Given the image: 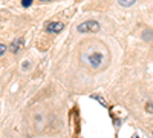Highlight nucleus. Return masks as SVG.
Returning <instances> with one entry per match:
<instances>
[{
	"mask_svg": "<svg viewBox=\"0 0 153 138\" xmlns=\"http://www.w3.org/2000/svg\"><path fill=\"white\" fill-rule=\"evenodd\" d=\"M63 29H65V23H61V22H51V23L46 25V28H45V31L49 32V34H58Z\"/></svg>",
	"mask_w": 153,
	"mask_h": 138,
	"instance_id": "obj_3",
	"label": "nucleus"
},
{
	"mask_svg": "<svg viewBox=\"0 0 153 138\" xmlns=\"http://www.w3.org/2000/svg\"><path fill=\"white\" fill-rule=\"evenodd\" d=\"M95 98L98 100V101H100L101 104H104V106H106V101H104V100H103V98H101V97H95Z\"/></svg>",
	"mask_w": 153,
	"mask_h": 138,
	"instance_id": "obj_9",
	"label": "nucleus"
},
{
	"mask_svg": "<svg viewBox=\"0 0 153 138\" xmlns=\"http://www.w3.org/2000/svg\"><path fill=\"white\" fill-rule=\"evenodd\" d=\"M146 110L149 112V114H153V103H152V101H149V103L146 104Z\"/></svg>",
	"mask_w": 153,
	"mask_h": 138,
	"instance_id": "obj_7",
	"label": "nucleus"
},
{
	"mask_svg": "<svg viewBox=\"0 0 153 138\" xmlns=\"http://www.w3.org/2000/svg\"><path fill=\"white\" fill-rule=\"evenodd\" d=\"M5 52H6V46L5 45H0V57H2Z\"/></svg>",
	"mask_w": 153,
	"mask_h": 138,
	"instance_id": "obj_8",
	"label": "nucleus"
},
{
	"mask_svg": "<svg viewBox=\"0 0 153 138\" xmlns=\"http://www.w3.org/2000/svg\"><path fill=\"white\" fill-rule=\"evenodd\" d=\"M32 2H34V0H22V6L23 8H29L32 5Z\"/></svg>",
	"mask_w": 153,
	"mask_h": 138,
	"instance_id": "obj_6",
	"label": "nucleus"
},
{
	"mask_svg": "<svg viewBox=\"0 0 153 138\" xmlns=\"http://www.w3.org/2000/svg\"><path fill=\"white\" fill-rule=\"evenodd\" d=\"M40 2H54V0H40Z\"/></svg>",
	"mask_w": 153,
	"mask_h": 138,
	"instance_id": "obj_10",
	"label": "nucleus"
},
{
	"mask_svg": "<svg viewBox=\"0 0 153 138\" xmlns=\"http://www.w3.org/2000/svg\"><path fill=\"white\" fill-rule=\"evenodd\" d=\"M135 2H136V0H118L120 6H123V8H129V6L135 5Z\"/></svg>",
	"mask_w": 153,
	"mask_h": 138,
	"instance_id": "obj_5",
	"label": "nucleus"
},
{
	"mask_svg": "<svg viewBox=\"0 0 153 138\" xmlns=\"http://www.w3.org/2000/svg\"><path fill=\"white\" fill-rule=\"evenodd\" d=\"M22 48H23V39H16V40H12V43L9 46V51L16 54V52L20 51Z\"/></svg>",
	"mask_w": 153,
	"mask_h": 138,
	"instance_id": "obj_4",
	"label": "nucleus"
},
{
	"mask_svg": "<svg viewBox=\"0 0 153 138\" xmlns=\"http://www.w3.org/2000/svg\"><path fill=\"white\" fill-rule=\"evenodd\" d=\"M87 63L91 65L92 68H100V66H101V63H103V54L94 51L91 55L87 57Z\"/></svg>",
	"mask_w": 153,
	"mask_h": 138,
	"instance_id": "obj_2",
	"label": "nucleus"
},
{
	"mask_svg": "<svg viewBox=\"0 0 153 138\" xmlns=\"http://www.w3.org/2000/svg\"><path fill=\"white\" fill-rule=\"evenodd\" d=\"M100 29H101L100 23L95 22V20H86V22L80 23L78 28H76L78 32H98Z\"/></svg>",
	"mask_w": 153,
	"mask_h": 138,
	"instance_id": "obj_1",
	"label": "nucleus"
}]
</instances>
